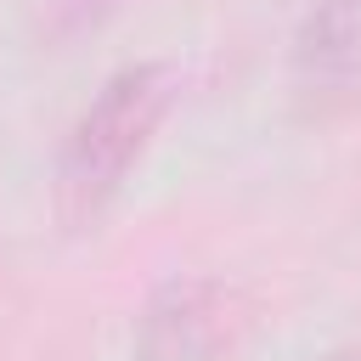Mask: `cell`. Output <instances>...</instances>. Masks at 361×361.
I'll use <instances>...</instances> for the list:
<instances>
[{
    "instance_id": "7a4b0ae2",
    "label": "cell",
    "mask_w": 361,
    "mask_h": 361,
    "mask_svg": "<svg viewBox=\"0 0 361 361\" xmlns=\"http://www.w3.org/2000/svg\"><path fill=\"white\" fill-rule=\"evenodd\" d=\"M248 322L237 288L214 276H169L147 293L135 316V355L141 361H220Z\"/></svg>"
},
{
    "instance_id": "277c9868",
    "label": "cell",
    "mask_w": 361,
    "mask_h": 361,
    "mask_svg": "<svg viewBox=\"0 0 361 361\" xmlns=\"http://www.w3.org/2000/svg\"><path fill=\"white\" fill-rule=\"evenodd\" d=\"M118 6H124V0H39V11H34V34H39L45 45H68V39L102 28Z\"/></svg>"
},
{
    "instance_id": "3957f363",
    "label": "cell",
    "mask_w": 361,
    "mask_h": 361,
    "mask_svg": "<svg viewBox=\"0 0 361 361\" xmlns=\"http://www.w3.org/2000/svg\"><path fill=\"white\" fill-rule=\"evenodd\" d=\"M293 85L305 96L361 90V0H316L293 34Z\"/></svg>"
},
{
    "instance_id": "5b68a950",
    "label": "cell",
    "mask_w": 361,
    "mask_h": 361,
    "mask_svg": "<svg viewBox=\"0 0 361 361\" xmlns=\"http://www.w3.org/2000/svg\"><path fill=\"white\" fill-rule=\"evenodd\" d=\"M322 361H361V344H350V350H333V355H322Z\"/></svg>"
},
{
    "instance_id": "6da1fadb",
    "label": "cell",
    "mask_w": 361,
    "mask_h": 361,
    "mask_svg": "<svg viewBox=\"0 0 361 361\" xmlns=\"http://www.w3.org/2000/svg\"><path fill=\"white\" fill-rule=\"evenodd\" d=\"M169 107H175V73L164 62L118 68L96 90V102L79 113V124L68 130V147L56 158V203L73 226L96 220L118 197V186L152 147Z\"/></svg>"
}]
</instances>
